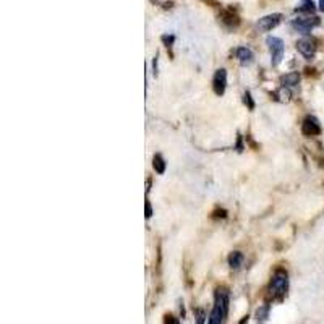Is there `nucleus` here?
<instances>
[{"instance_id": "nucleus-1", "label": "nucleus", "mask_w": 324, "mask_h": 324, "mask_svg": "<svg viewBox=\"0 0 324 324\" xmlns=\"http://www.w3.org/2000/svg\"><path fill=\"white\" fill-rule=\"evenodd\" d=\"M227 313H229V292L225 289H219L216 292V302H214V308L211 311V316L207 323L209 324L224 323Z\"/></svg>"}, {"instance_id": "nucleus-2", "label": "nucleus", "mask_w": 324, "mask_h": 324, "mask_svg": "<svg viewBox=\"0 0 324 324\" xmlns=\"http://www.w3.org/2000/svg\"><path fill=\"white\" fill-rule=\"evenodd\" d=\"M289 289V276L285 271H277L271 282V295L276 298H282Z\"/></svg>"}, {"instance_id": "nucleus-3", "label": "nucleus", "mask_w": 324, "mask_h": 324, "mask_svg": "<svg viewBox=\"0 0 324 324\" xmlns=\"http://www.w3.org/2000/svg\"><path fill=\"white\" fill-rule=\"evenodd\" d=\"M266 44L269 45V50H271V63L274 65H279L281 63V60L284 58V42H282V39H279V37H274V36H271L268 37V41H266Z\"/></svg>"}, {"instance_id": "nucleus-4", "label": "nucleus", "mask_w": 324, "mask_h": 324, "mask_svg": "<svg viewBox=\"0 0 324 324\" xmlns=\"http://www.w3.org/2000/svg\"><path fill=\"white\" fill-rule=\"evenodd\" d=\"M320 24V18H298L292 21V28L295 31L302 32V34H308V32L315 28V26Z\"/></svg>"}, {"instance_id": "nucleus-5", "label": "nucleus", "mask_w": 324, "mask_h": 324, "mask_svg": "<svg viewBox=\"0 0 324 324\" xmlns=\"http://www.w3.org/2000/svg\"><path fill=\"white\" fill-rule=\"evenodd\" d=\"M212 88H214V93L217 96H222L225 93V88H227V71L224 68H220L216 71L214 75V80H212Z\"/></svg>"}, {"instance_id": "nucleus-6", "label": "nucleus", "mask_w": 324, "mask_h": 324, "mask_svg": "<svg viewBox=\"0 0 324 324\" xmlns=\"http://www.w3.org/2000/svg\"><path fill=\"white\" fill-rule=\"evenodd\" d=\"M302 132L305 136H315V135H320L321 133V125L315 117H307L303 120V125H302Z\"/></svg>"}, {"instance_id": "nucleus-7", "label": "nucleus", "mask_w": 324, "mask_h": 324, "mask_svg": "<svg viewBox=\"0 0 324 324\" xmlns=\"http://www.w3.org/2000/svg\"><path fill=\"white\" fill-rule=\"evenodd\" d=\"M281 15L279 13H274V15H268V16H264L261 18L258 21V29L259 31H271L272 28H276V26L281 23Z\"/></svg>"}, {"instance_id": "nucleus-8", "label": "nucleus", "mask_w": 324, "mask_h": 324, "mask_svg": "<svg viewBox=\"0 0 324 324\" xmlns=\"http://www.w3.org/2000/svg\"><path fill=\"white\" fill-rule=\"evenodd\" d=\"M297 49L305 58H313L315 52H316V45H315L313 41H311V39H302V41H298Z\"/></svg>"}, {"instance_id": "nucleus-9", "label": "nucleus", "mask_w": 324, "mask_h": 324, "mask_svg": "<svg viewBox=\"0 0 324 324\" xmlns=\"http://www.w3.org/2000/svg\"><path fill=\"white\" fill-rule=\"evenodd\" d=\"M235 55H237V58L242 65H250L253 62V58H255V57H253V52L248 47H238L235 50Z\"/></svg>"}, {"instance_id": "nucleus-10", "label": "nucleus", "mask_w": 324, "mask_h": 324, "mask_svg": "<svg viewBox=\"0 0 324 324\" xmlns=\"http://www.w3.org/2000/svg\"><path fill=\"white\" fill-rule=\"evenodd\" d=\"M315 3L311 2V0H302L300 3L297 5V11H300V13H313L315 11Z\"/></svg>"}, {"instance_id": "nucleus-11", "label": "nucleus", "mask_w": 324, "mask_h": 324, "mask_svg": "<svg viewBox=\"0 0 324 324\" xmlns=\"http://www.w3.org/2000/svg\"><path fill=\"white\" fill-rule=\"evenodd\" d=\"M242 263H243V255H242V253L233 251L232 255L229 256V266H230V268L237 269V268H240V266H242Z\"/></svg>"}, {"instance_id": "nucleus-12", "label": "nucleus", "mask_w": 324, "mask_h": 324, "mask_svg": "<svg viewBox=\"0 0 324 324\" xmlns=\"http://www.w3.org/2000/svg\"><path fill=\"white\" fill-rule=\"evenodd\" d=\"M298 81H300V76H298V73H290V75L282 78L284 86H297Z\"/></svg>"}, {"instance_id": "nucleus-13", "label": "nucleus", "mask_w": 324, "mask_h": 324, "mask_svg": "<svg viewBox=\"0 0 324 324\" xmlns=\"http://www.w3.org/2000/svg\"><path fill=\"white\" fill-rule=\"evenodd\" d=\"M153 167L154 170L158 173H164L165 172V162L161 156H154V161H153Z\"/></svg>"}, {"instance_id": "nucleus-14", "label": "nucleus", "mask_w": 324, "mask_h": 324, "mask_svg": "<svg viewBox=\"0 0 324 324\" xmlns=\"http://www.w3.org/2000/svg\"><path fill=\"white\" fill-rule=\"evenodd\" d=\"M268 315H269V305H264V307H261L256 311L258 320H261V321H264L266 318H268Z\"/></svg>"}, {"instance_id": "nucleus-15", "label": "nucleus", "mask_w": 324, "mask_h": 324, "mask_svg": "<svg viewBox=\"0 0 324 324\" xmlns=\"http://www.w3.org/2000/svg\"><path fill=\"white\" fill-rule=\"evenodd\" d=\"M245 104H248V107L250 109H255V104H253V101H251V96L246 93L245 94Z\"/></svg>"}, {"instance_id": "nucleus-16", "label": "nucleus", "mask_w": 324, "mask_h": 324, "mask_svg": "<svg viewBox=\"0 0 324 324\" xmlns=\"http://www.w3.org/2000/svg\"><path fill=\"white\" fill-rule=\"evenodd\" d=\"M151 216H153V209H151V204H149L148 201H146V217L149 219V217H151Z\"/></svg>"}, {"instance_id": "nucleus-17", "label": "nucleus", "mask_w": 324, "mask_h": 324, "mask_svg": "<svg viewBox=\"0 0 324 324\" xmlns=\"http://www.w3.org/2000/svg\"><path fill=\"white\" fill-rule=\"evenodd\" d=\"M162 41H164V42H168V44H172V42H173V37H172V36H170V37L164 36V37H162Z\"/></svg>"}, {"instance_id": "nucleus-18", "label": "nucleus", "mask_w": 324, "mask_h": 324, "mask_svg": "<svg viewBox=\"0 0 324 324\" xmlns=\"http://www.w3.org/2000/svg\"><path fill=\"white\" fill-rule=\"evenodd\" d=\"M320 10L324 11V0H321V2H320Z\"/></svg>"}]
</instances>
